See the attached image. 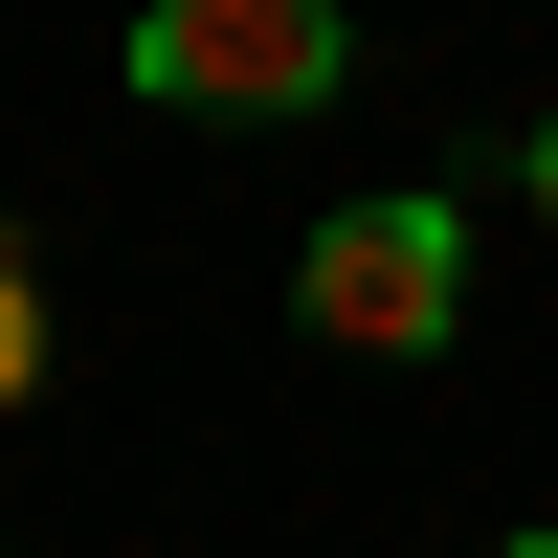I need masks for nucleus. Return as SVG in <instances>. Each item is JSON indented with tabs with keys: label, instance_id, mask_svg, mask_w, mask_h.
Here are the masks:
<instances>
[{
	"label": "nucleus",
	"instance_id": "nucleus-5",
	"mask_svg": "<svg viewBox=\"0 0 558 558\" xmlns=\"http://www.w3.org/2000/svg\"><path fill=\"white\" fill-rule=\"evenodd\" d=\"M492 558H558V536H492Z\"/></svg>",
	"mask_w": 558,
	"mask_h": 558
},
{
	"label": "nucleus",
	"instance_id": "nucleus-3",
	"mask_svg": "<svg viewBox=\"0 0 558 558\" xmlns=\"http://www.w3.org/2000/svg\"><path fill=\"white\" fill-rule=\"evenodd\" d=\"M0 402H45V291L0 268Z\"/></svg>",
	"mask_w": 558,
	"mask_h": 558
},
{
	"label": "nucleus",
	"instance_id": "nucleus-2",
	"mask_svg": "<svg viewBox=\"0 0 558 558\" xmlns=\"http://www.w3.org/2000/svg\"><path fill=\"white\" fill-rule=\"evenodd\" d=\"M291 313L336 357H447V336H470V223H447V202H336L291 246Z\"/></svg>",
	"mask_w": 558,
	"mask_h": 558
},
{
	"label": "nucleus",
	"instance_id": "nucleus-6",
	"mask_svg": "<svg viewBox=\"0 0 558 558\" xmlns=\"http://www.w3.org/2000/svg\"><path fill=\"white\" fill-rule=\"evenodd\" d=\"M0 268H23V223H0Z\"/></svg>",
	"mask_w": 558,
	"mask_h": 558
},
{
	"label": "nucleus",
	"instance_id": "nucleus-1",
	"mask_svg": "<svg viewBox=\"0 0 558 558\" xmlns=\"http://www.w3.org/2000/svg\"><path fill=\"white\" fill-rule=\"evenodd\" d=\"M134 112H336L357 89V23L336 0H134Z\"/></svg>",
	"mask_w": 558,
	"mask_h": 558
},
{
	"label": "nucleus",
	"instance_id": "nucleus-4",
	"mask_svg": "<svg viewBox=\"0 0 558 558\" xmlns=\"http://www.w3.org/2000/svg\"><path fill=\"white\" fill-rule=\"evenodd\" d=\"M514 179H536V223H558V112H536V134H514Z\"/></svg>",
	"mask_w": 558,
	"mask_h": 558
}]
</instances>
